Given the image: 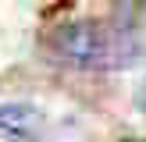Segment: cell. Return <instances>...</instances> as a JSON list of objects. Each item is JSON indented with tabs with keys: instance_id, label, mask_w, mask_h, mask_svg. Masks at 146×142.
<instances>
[{
	"instance_id": "obj_1",
	"label": "cell",
	"mask_w": 146,
	"mask_h": 142,
	"mask_svg": "<svg viewBox=\"0 0 146 142\" xmlns=\"http://www.w3.org/2000/svg\"><path fill=\"white\" fill-rule=\"evenodd\" d=\"M46 53L64 68L78 71H118L135 64L139 39L111 21H68L46 36Z\"/></svg>"
},
{
	"instance_id": "obj_2",
	"label": "cell",
	"mask_w": 146,
	"mask_h": 142,
	"mask_svg": "<svg viewBox=\"0 0 146 142\" xmlns=\"http://www.w3.org/2000/svg\"><path fill=\"white\" fill-rule=\"evenodd\" d=\"M36 124V110L32 106H21V103H11V106H0V131L7 135H21Z\"/></svg>"
},
{
	"instance_id": "obj_3",
	"label": "cell",
	"mask_w": 146,
	"mask_h": 142,
	"mask_svg": "<svg viewBox=\"0 0 146 142\" xmlns=\"http://www.w3.org/2000/svg\"><path fill=\"white\" fill-rule=\"evenodd\" d=\"M139 106L146 110V82H143V89H139Z\"/></svg>"
}]
</instances>
